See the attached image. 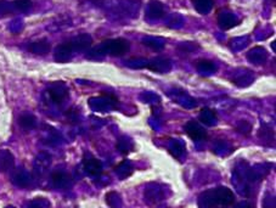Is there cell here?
<instances>
[{
	"instance_id": "1",
	"label": "cell",
	"mask_w": 276,
	"mask_h": 208,
	"mask_svg": "<svg viewBox=\"0 0 276 208\" xmlns=\"http://www.w3.org/2000/svg\"><path fill=\"white\" fill-rule=\"evenodd\" d=\"M235 194L227 186H218L211 190L201 192L197 200L198 207L214 208V207H231L235 204Z\"/></svg>"
},
{
	"instance_id": "2",
	"label": "cell",
	"mask_w": 276,
	"mask_h": 208,
	"mask_svg": "<svg viewBox=\"0 0 276 208\" xmlns=\"http://www.w3.org/2000/svg\"><path fill=\"white\" fill-rule=\"evenodd\" d=\"M130 50V43L124 38H116V39H107V41L100 43L98 46L94 49L89 50L88 54L85 55L88 59L99 60L105 56H114L120 57L127 54Z\"/></svg>"
},
{
	"instance_id": "3",
	"label": "cell",
	"mask_w": 276,
	"mask_h": 208,
	"mask_svg": "<svg viewBox=\"0 0 276 208\" xmlns=\"http://www.w3.org/2000/svg\"><path fill=\"white\" fill-rule=\"evenodd\" d=\"M45 97L54 105H62L68 97V89L64 83H55L45 91Z\"/></svg>"
},
{
	"instance_id": "4",
	"label": "cell",
	"mask_w": 276,
	"mask_h": 208,
	"mask_svg": "<svg viewBox=\"0 0 276 208\" xmlns=\"http://www.w3.org/2000/svg\"><path fill=\"white\" fill-rule=\"evenodd\" d=\"M173 64L168 57L163 56H157L154 59H146L145 60V66L144 68L152 71V72L156 73H168L172 70Z\"/></svg>"
},
{
	"instance_id": "5",
	"label": "cell",
	"mask_w": 276,
	"mask_h": 208,
	"mask_svg": "<svg viewBox=\"0 0 276 208\" xmlns=\"http://www.w3.org/2000/svg\"><path fill=\"white\" fill-rule=\"evenodd\" d=\"M184 129H185V133L188 134L189 138L193 139L194 141H203L208 138L207 130L197 121H189Z\"/></svg>"
},
{
	"instance_id": "6",
	"label": "cell",
	"mask_w": 276,
	"mask_h": 208,
	"mask_svg": "<svg viewBox=\"0 0 276 208\" xmlns=\"http://www.w3.org/2000/svg\"><path fill=\"white\" fill-rule=\"evenodd\" d=\"M83 166L85 172L89 175L93 176H99L102 173V165L98 159L93 156L89 152H85L83 157Z\"/></svg>"
},
{
	"instance_id": "7",
	"label": "cell",
	"mask_w": 276,
	"mask_h": 208,
	"mask_svg": "<svg viewBox=\"0 0 276 208\" xmlns=\"http://www.w3.org/2000/svg\"><path fill=\"white\" fill-rule=\"evenodd\" d=\"M71 45H72L73 51L77 52H84L88 51L89 48L93 45V38L89 34L83 33L79 36H76L75 38H72L70 41Z\"/></svg>"
},
{
	"instance_id": "8",
	"label": "cell",
	"mask_w": 276,
	"mask_h": 208,
	"mask_svg": "<svg viewBox=\"0 0 276 208\" xmlns=\"http://www.w3.org/2000/svg\"><path fill=\"white\" fill-rule=\"evenodd\" d=\"M73 48L71 45L70 42H66V43L60 44V45L56 46L54 52V59L56 62H60V64H65V62L70 61L72 59L73 55Z\"/></svg>"
},
{
	"instance_id": "9",
	"label": "cell",
	"mask_w": 276,
	"mask_h": 208,
	"mask_svg": "<svg viewBox=\"0 0 276 208\" xmlns=\"http://www.w3.org/2000/svg\"><path fill=\"white\" fill-rule=\"evenodd\" d=\"M258 138L260 143L265 146H274L275 145V131L267 123H262L258 131Z\"/></svg>"
},
{
	"instance_id": "10",
	"label": "cell",
	"mask_w": 276,
	"mask_h": 208,
	"mask_svg": "<svg viewBox=\"0 0 276 208\" xmlns=\"http://www.w3.org/2000/svg\"><path fill=\"white\" fill-rule=\"evenodd\" d=\"M165 15L163 4L158 0H150L149 7H147V16L152 20H158Z\"/></svg>"
},
{
	"instance_id": "11",
	"label": "cell",
	"mask_w": 276,
	"mask_h": 208,
	"mask_svg": "<svg viewBox=\"0 0 276 208\" xmlns=\"http://www.w3.org/2000/svg\"><path fill=\"white\" fill-rule=\"evenodd\" d=\"M267 57H268L267 51H265V49L262 48V46H256V48L249 50L248 54H247V59L254 65L264 64Z\"/></svg>"
},
{
	"instance_id": "12",
	"label": "cell",
	"mask_w": 276,
	"mask_h": 208,
	"mask_svg": "<svg viewBox=\"0 0 276 208\" xmlns=\"http://www.w3.org/2000/svg\"><path fill=\"white\" fill-rule=\"evenodd\" d=\"M51 181H52V185H54L55 188L60 189V190H65V189H67L68 186L71 185L70 175L66 174L64 172L52 173Z\"/></svg>"
},
{
	"instance_id": "13",
	"label": "cell",
	"mask_w": 276,
	"mask_h": 208,
	"mask_svg": "<svg viewBox=\"0 0 276 208\" xmlns=\"http://www.w3.org/2000/svg\"><path fill=\"white\" fill-rule=\"evenodd\" d=\"M15 165L14 156L7 150H0V172L5 173L12 169Z\"/></svg>"
},
{
	"instance_id": "14",
	"label": "cell",
	"mask_w": 276,
	"mask_h": 208,
	"mask_svg": "<svg viewBox=\"0 0 276 208\" xmlns=\"http://www.w3.org/2000/svg\"><path fill=\"white\" fill-rule=\"evenodd\" d=\"M50 49H51V45L46 39H39V41L31 43L28 46V50L36 55H46L50 51Z\"/></svg>"
},
{
	"instance_id": "15",
	"label": "cell",
	"mask_w": 276,
	"mask_h": 208,
	"mask_svg": "<svg viewBox=\"0 0 276 208\" xmlns=\"http://www.w3.org/2000/svg\"><path fill=\"white\" fill-rule=\"evenodd\" d=\"M18 125L25 130H32L37 127V118L33 115L26 113V115H22L18 118Z\"/></svg>"
},
{
	"instance_id": "16",
	"label": "cell",
	"mask_w": 276,
	"mask_h": 208,
	"mask_svg": "<svg viewBox=\"0 0 276 208\" xmlns=\"http://www.w3.org/2000/svg\"><path fill=\"white\" fill-rule=\"evenodd\" d=\"M195 9L201 15H207L213 6V0H191Z\"/></svg>"
},
{
	"instance_id": "17",
	"label": "cell",
	"mask_w": 276,
	"mask_h": 208,
	"mask_svg": "<svg viewBox=\"0 0 276 208\" xmlns=\"http://www.w3.org/2000/svg\"><path fill=\"white\" fill-rule=\"evenodd\" d=\"M117 149L119 150V152H122L123 155H128L134 150V144L133 141H131V139L127 138V136H122V138L118 139Z\"/></svg>"
},
{
	"instance_id": "18",
	"label": "cell",
	"mask_w": 276,
	"mask_h": 208,
	"mask_svg": "<svg viewBox=\"0 0 276 208\" xmlns=\"http://www.w3.org/2000/svg\"><path fill=\"white\" fill-rule=\"evenodd\" d=\"M196 68L199 73L211 75V73L215 72V66L212 61H209V60H198V61L196 62Z\"/></svg>"
},
{
	"instance_id": "19",
	"label": "cell",
	"mask_w": 276,
	"mask_h": 208,
	"mask_svg": "<svg viewBox=\"0 0 276 208\" xmlns=\"http://www.w3.org/2000/svg\"><path fill=\"white\" fill-rule=\"evenodd\" d=\"M115 172L117 173L120 178L124 179L133 173V167H131V165L128 162V161H123V162H120L117 167H115Z\"/></svg>"
},
{
	"instance_id": "20",
	"label": "cell",
	"mask_w": 276,
	"mask_h": 208,
	"mask_svg": "<svg viewBox=\"0 0 276 208\" xmlns=\"http://www.w3.org/2000/svg\"><path fill=\"white\" fill-rule=\"evenodd\" d=\"M218 22H219V26L222 30H229V28L234 27L236 25V20L233 16V14H227V12L223 14L222 16H219Z\"/></svg>"
},
{
	"instance_id": "21",
	"label": "cell",
	"mask_w": 276,
	"mask_h": 208,
	"mask_svg": "<svg viewBox=\"0 0 276 208\" xmlns=\"http://www.w3.org/2000/svg\"><path fill=\"white\" fill-rule=\"evenodd\" d=\"M32 6V0H15L12 2V7L18 12H28Z\"/></svg>"
},
{
	"instance_id": "22",
	"label": "cell",
	"mask_w": 276,
	"mask_h": 208,
	"mask_svg": "<svg viewBox=\"0 0 276 208\" xmlns=\"http://www.w3.org/2000/svg\"><path fill=\"white\" fill-rule=\"evenodd\" d=\"M252 128H253V125H252L248 121L241 120V121H238L237 125H236L235 130L237 131V133L242 134L243 136H248L249 134H251Z\"/></svg>"
},
{
	"instance_id": "23",
	"label": "cell",
	"mask_w": 276,
	"mask_h": 208,
	"mask_svg": "<svg viewBox=\"0 0 276 208\" xmlns=\"http://www.w3.org/2000/svg\"><path fill=\"white\" fill-rule=\"evenodd\" d=\"M50 162H51L50 156H48L46 154H41L36 161V169L38 170V172H44V170H46V168L49 167Z\"/></svg>"
},
{
	"instance_id": "24",
	"label": "cell",
	"mask_w": 276,
	"mask_h": 208,
	"mask_svg": "<svg viewBox=\"0 0 276 208\" xmlns=\"http://www.w3.org/2000/svg\"><path fill=\"white\" fill-rule=\"evenodd\" d=\"M105 200H106V204L109 205L110 207L120 206V196L118 192L116 191L107 192L106 196H105Z\"/></svg>"
},
{
	"instance_id": "25",
	"label": "cell",
	"mask_w": 276,
	"mask_h": 208,
	"mask_svg": "<svg viewBox=\"0 0 276 208\" xmlns=\"http://www.w3.org/2000/svg\"><path fill=\"white\" fill-rule=\"evenodd\" d=\"M14 181L18 186H27L28 183H30V176L26 172H18L14 176Z\"/></svg>"
},
{
	"instance_id": "26",
	"label": "cell",
	"mask_w": 276,
	"mask_h": 208,
	"mask_svg": "<svg viewBox=\"0 0 276 208\" xmlns=\"http://www.w3.org/2000/svg\"><path fill=\"white\" fill-rule=\"evenodd\" d=\"M12 2L6 1V0H0V17L7 16L12 14Z\"/></svg>"
},
{
	"instance_id": "27",
	"label": "cell",
	"mask_w": 276,
	"mask_h": 208,
	"mask_svg": "<svg viewBox=\"0 0 276 208\" xmlns=\"http://www.w3.org/2000/svg\"><path fill=\"white\" fill-rule=\"evenodd\" d=\"M144 44L155 50H161L164 46V42L159 39H144Z\"/></svg>"
},
{
	"instance_id": "28",
	"label": "cell",
	"mask_w": 276,
	"mask_h": 208,
	"mask_svg": "<svg viewBox=\"0 0 276 208\" xmlns=\"http://www.w3.org/2000/svg\"><path fill=\"white\" fill-rule=\"evenodd\" d=\"M195 48H198V45L195 43H190V42H186V43L180 44L178 46V50L181 52H186V54H191V52L195 51Z\"/></svg>"
},
{
	"instance_id": "29",
	"label": "cell",
	"mask_w": 276,
	"mask_h": 208,
	"mask_svg": "<svg viewBox=\"0 0 276 208\" xmlns=\"http://www.w3.org/2000/svg\"><path fill=\"white\" fill-rule=\"evenodd\" d=\"M68 116V120H71L72 122H76V121H78V113L77 111H73V110H70L67 113Z\"/></svg>"
}]
</instances>
